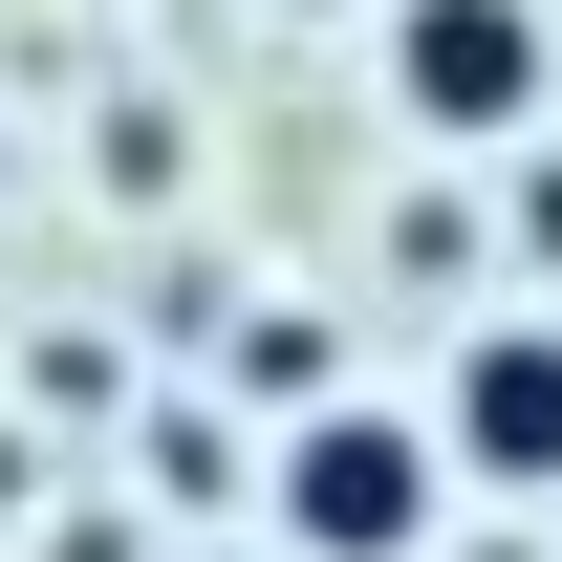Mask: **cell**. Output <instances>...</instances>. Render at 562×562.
Masks as SVG:
<instances>
[{"label": "cell", "mask_w": 562, "mask_h": 562, "mask_svg": "<svg viewBox=\"0 0 562 562\" xmlns=\"http://www.w3.org/2000/svg\"><path fill=\"white\" fill-rule=\"evenodd\" d=\"M281 562H303V541H281Z\"/></svg>", "instance_id": "5b68a950"}, {"label": "cell", "mask_w": 562, "mask_h": 562, "mask_svg": "<svg viewBox=\"0 0 562 562\" xmlns=\"http://www.w3.org/2000/svg\"><path fill=\"white\" fill-rule=\"evenodd\" d=\"M260 519H281L303 562H432V519H454V432H432V412H347V390H303Z\"/></svg>", "instance_id": "6da1fadb"}, {"label": "cell", "mask_w": 562, "mask_h": 562, "mask_svg": "<svg viewBox=\"0 0 562 562\" xmlns=\"http://www.w3.org/2000/svg\"><path fill=\"white\" fill-rule=\"evenodd\" d=\"M0 195H22V151H0Z\"/></svg>", "instance_id": "277c9868"}, {"label": "cell", "mask_w": 562, "mask_h": 562, "mask_svg": "<svg viewBox=\"0 0 562 562\" xmlns=\"http://www.w3.org/2000/svg\"><path fill=\"white\" fill-rule=\"evenodd\" d=\"M541 87H562L541 0H390V109H412L432 151H519Z\"/></svg>", "instance_id": "7a4b0ae2"}, {"label": "cell", "mask_w": 562, "mask_h": 562, "mask_svg": "<svg viewBox=\"0 0 562 562\" xmlns=\"http://www.w3.org/2000/svg\"><path fill=\"white\" fill-rule=\"evenodd\" d=\"M432 432H454V476L562 497V325H476V347H454V390H432Z\"/></svg>", "instance_id": "3957f363"}]
</instances>
